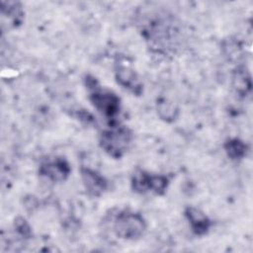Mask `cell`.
<instances>
[{
	"label": "cell",
	"instance_id": "6da1fadb",
	"mask_svg": "<svg viewBox=\"0 0 253 253\" xmlns=\"http://www.w3.org/2000/svg\"><path fill=\"white\" fill-rule=\"evenodd\" d=\"M133 132L126 126L112 124L99 136L100 147L112 158H122L131 147Z\"/></svg>",
	"mask_w": 253,
	"mask_h": 253
},
{
	"label": "cell",
	"instance_id": "7a4b0ae2",
	"mask_svg": "<svg viewBox=\"0 0 253 253\" xmlns=\"http://www.w3.org/2000/svg\"><path fill=\"white\" fill-rule=\"evenodd\" d=\"M171 20L168 17H156L147 19L142 25V36L157 51L158 49L162 51L165 48H170V44L173 42L172 38L177 35Z\"/></svg>",
	"mask_w": 253,
	"mask_h": 253
},
{
	"label": "cell",
	"instance_id": "3957f363",
	"mask_svg": "<svg viewBox=\"0 0 253 253\" xmlns=\"http://www.w3.org/2000/svg\"><path fill=\"white\" fill-rule=\"evenodd\" d=\"M145 230L146 221L139 212L125 210L120 211L114 217L113 231L120 239H138L144 234Z\"/></svg>",
	"mask_w": 253,
	"mask_h": 253
},
{
	"label": "cell",
	"instance_id": "277c9868",
	"mask_svg": "<svg viewBox=\"0 0 253 253\" xmlns=\"http://www.w3.org/2000/svg\"><path fill=\"white\" fill-rule=\"evenodd\" d=\"M89 91V100L100 114L109 120L115 119L119 115L121 110V99L116 93L101 89L99 85Z\"/></svg>",
	"mask_w": 253,
	"mask_h": 253
},
{
	"label": "cell",
	"instance_id": "5b68a950",
	"mask_svg": "<svg viewBox=\"0 0 253 253\" xmlns=\"http://www.w3.org/2000/svg\"><path fill=\"white\" fill-rule=\"evenodd\" d=\"M71 173L68 161L63 157H55L42 162L39 167V174L53 183L64 182Z\"/></svg>",
	"mask_w": 253,
	"mask_h": 253
},
{
	"label": "cell",
	"instance_id": "8992f818",
	"mask_svg": "<svg viewBox=\"0 0 253 253\" xmlns=\"http://www.w3.org/2000/svg\"><path fill=\"white\" fill-rule=\"evenodd\" d=\"M80 176L84 189L91 197H101L109 188L108 180L94 169L81 167Z\"/></svg>",
	"mask_w": 253,
	"mask_h": 253
},
{
	"label": "cell",
	"instance_id": "52a82bcc",
	"mask_svg": "<svg viewBox=\"0 0 253 253\" xmlns=\"http://www.w3.org/2000/svg\"><path fill=\"white\" fill-rule=\"evenodd\" d=\"M115 77L118 84L127 89L133 95L140 96L143 93V84L137 73L130 66L122 63L117 64Z\"/></svg>",
	"mask_w": 253,
	"mask_h": 253
},
{
	"label": "cell",
	"instance_id": "ba28073f",
	"mask_svg": "<svg viewBox=\"0 0 253 253\" xmlns=\"http://www.w3.org/2000/svg\"><path fill=\"white\" fill-rule=\"evenodd\" d=\"M25 11L23 5L18 1H1L2 28L15 29L24 22Z\"/></svg>",
	"mask_w": 253,
	"mask_h": 253
},
{
	"label": "cell",
	"instance_id": "9c48e42d",
	"mask_svg": "<svg viewBox=\"0 0 253 253\" xmlns=\"http://www.w3.org/2000/svg\"><path fill=\"white\" fill-rule=\"evenodd\" d=\"M184 215L190 224L191 230L197 236L206 235L212 225L210 217L198 208L187 207L184 211Z\"/></svg>",
	"mask_w": 253,
	"mask_h": 253
},
{
	"label": "cell",
	"instance_id": "30bf717a",
	"mask_svg": "<svg viewBox=\"0 0 253 253\" xmlns=\"http://www.w3.org/2000/svg\"><path fill=\"white\" fill-rule=\"evenodd\" d=\"M232 86L235 92L241 97H246L250 94L252 89L251 75L245 65H238L233 70Z\"/></svg>",
	"mask_w": 253,
	"mask_h": 253
},
{
	"label": "cell",
	"instance_id": "8fae6325",
	"mask_svg": "<svg viewBox=\"0 0 253 253\" xmlns=\"http://www.w3.org/2000/svg\"><path fill=\"white\" fill-rule=\"evenodd\" d=\"M156 112L158 117L166 122V123H173L175 122L180 114L179 108L171 101L165 98H159L156 101Z\"/></svg>",
	"mask_w": 253,
	"mask_h": 253
},
{
	"label": "cell",
	"instance_id": "7c38bea8",
	"mask_svg": "<svg viewBox=\"0 0 253 253\" xmlns=\"http://www.w3.org/2000/svg\"><path fill=\"white\" fill-rule=\"evenodd\" d=\"M223 148L228 158L234 161L243 159L248 152L247 144L238 137H231L226 139L223 144Z\"/></svg>",
	"mask_w": 253,
	"mask_h": 253
},
{
	"label": "cell",
	"instance_id": "4fadbf2b",
	"mask_svg": "<svg viewBox=\"0 0 253 253\" xmlns=\"http://www.w3.org/2000/svg\"><path fill=\"white\" fill-rule=\"evenodd\" d=\"M150 177L151 173L137 169L131 176L130 187L137 194H145L150 192Z\"/></svg>",
	"mask_w": 253,
	"mask_h": 253
},
{
	"label": "cell",
	"instance_id": "5bb4252c",
	"mask_svg": "<svg viewBox=\"0 0 253 253\" xmlns=\"http://www.w3.org/2000/svg\"><path fill=\"white\" fill-rule=\"evenodd\" d=\"M169 186V179L162 174H151L150 177V192L162 196L165 194Z\"/></svg>",
	"mask_w": 253,
	"mask_h": 253
},
{
	"label": "cell",
	"instance_id": "9a60e30c",
	"mask_svg": "<svg viewBox=\"0 0 253 253\" xmlns=\"http://www.w3.org/2000/svg\"><path fill=\"white\" fill-rule=\"evenodd\" d=\"M13 227L16 233L23 239H30L33 236L32 227L23 216H17L14 219Z\"/></svg>",
	"mask_w": 253,
	"mask_h": 253
}]
</instances>
